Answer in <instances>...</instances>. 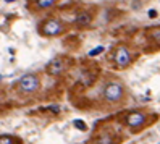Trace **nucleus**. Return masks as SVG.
<instances>
[{
    "instance_id": "2",
    "label": "nucleus",
    "mask_w": 160,
    "mask_h": 144,
    "mask_svg": "<svg viewBox=\"0 0 160 144\" xmlns=\"http://www.w3.org/2000/svg\"><path fill=\"white\" fill-rule=\"evenodd\" d=\"M39 31L42 36L45 37H55V36H60L65 31V23L58 18H47L44 23H41Z\"/></svg>"
},
{
    "instance_id": "13",
    "label": "nucleus",
    "mask_w": 160,
    "mask_h": 144,
    "mask_svg": "<svg viewBox=\"0 0 160 144\" xmlns=\"http://www.w3.org/2000/svg\"><path fill=\"white\" fill-rule=\"evenodd\" d=\"M103 52V47L100 45V47H96V49H92L91 52H89V57H96V55H99V54H102Z\"/></svg>"
},
{
    "instance_id": "7",
    "label": "nucleus",
    "mask_w": 160,
    "mask_h": 144,
    "mask_svg": "<svg viewBox=\"0 0 160 144\" xmlns=\"http://www.w3.org/2000/svg\"><path fill=\"white\" fill-rule=\"evenodd\" d=\"M74 26H78V28H86L92 23V15L89 12H79L76 16H74Z\"/></svg>"
},
{
    "instance_id": "11",
    "label": "nucleus",
    "mask_w": 160,
    "mask_h": 144,
    "mask_svg": "<svg viewBox=\"0 0 160 144\" xmlns=\"http://www.w3.org/2000/svg\"><path fill=\"white\" fill-rule=\"evenodd\" d=\"M0 144H15V139L12 136H0Z\"/></svg>"
},
{
    "instance_id": "1",
    "label": "nucleus",
    "mask_w": 160,
    "mask_h": 144,
    "mask_svg": "<svg viewBox=\"0 0 160 144\" xmlns=\"http://www.w3.org/2000/svg\"><path fill=\"white\" fill-rule=\"evenodd\" d=\"M125 97V88L118 81H112L103 88V100L108 104H118Z\"/></svg>"
},
{
    "instance_id": "6",
    "label": "nucleus",
    "mask_w": 160,
    "mask_h": 144,
    "mask_svg": "<svg viewBox=\"0 0 160 144\" xmlns=\"http://www.w3.org/2000/svg\"><path fill=\"white\" fill-rule=\"evenodd\" d=\"M65 66H67L65 65V60L60 59V57H57V59H53L49 65H47V73L52 75V76H58L60 73H63Z\"/></svg>"
},
{
    "instance_id": "14",
    "label": "nucleus",
    "mask_w": 160,
    "mask_h": 144,
    "mask_svg": "<svg viewBox=\"0 0 160 144\" xmlns=\"http://www.w3.org/2000/svg\"><path fill=\"white\" fill-rule=\"evenodd\" d=\"M149 16H150V18H155V16H157V12H155V10H150V12H149Z\"/></svg>"
},
{
    "instance_id": "12",
    "label": "nucleus",
    "mask_w": 160,
    "mask_h": 144,
    "mask_svg": "<svg viewBox=\"0 0 160 144\" xmlns=\"http://www.w3.org/2000/svg\"><path fill=\"white\" fill-rule=\"evenodd\" d=\"M74 126H76L78 130H81V131H86V123L84 121H81V120H74Z\"/></svg>"
},
{
    "instance_id": "9",
    "label": "nucleus",
    "mask_w": 160,
    "mask_h": 144,
    "mask_svg": "<svg viewBox=\"0 0 160 144\" xmlns=\"http://www.w3.org/2000/svg\"><path fill=\"white\" fill-rule=\"evenodd\" d=\"M96 144H115V139H113V136H112L110 133H103V134H100V136L97 138Z\"/></svg>"
},
{
    "instance_id": "15",
    "label": "nucleus",
    "mask_w": 160,
    "mask_h": 144,
    "mask_svg": "<svg viewBox=\"0 0 160 144\" xmlns=\"http://www.w3.org/2000/svg\"><path fill=\"white\" fill-rule=\"evenodd\" d=\"M5 2H7V3H12V2H15V0H5Z\"/></svg>"
},
{
    "instance_id": "8",
    "label": "nucleus",
    "mask_w": 160,
    "mask_h": 144,
    "mask_svg": "<svg viewBox=\"0 0 160 144\" xmlns=\"http://www.w3.org/2000/svg\"><path fill=\"white\" fill-rule=\"evenodd\" d=\"M36 2V7L41 8V10H47V8H52L58 0H34Z\"/></svg>"
},
{
    "instance_id": "10",
    "label": "nucleus",
    "mask_w": 160,
    "mask_h": 144,
    "mask_svg": "<svg viewBox=\"0 0 160 144\" xmlns=\"http://www.w3.org/2000/svg\"><path fill=\"white\" fill-rule=\"evenodd\" d=\"M149 37L152 41H155V42L160 44V28H154V29H150L149 31Z\"/></svg>"
},
{
    "instance_id": "4",
    "label": "nucleus",
    "mask_w": 160,
    "mask_h": 144,
    "mask_svg": "<svg viewBox=\"0 0 160 144\" xmlns=\"http://www.w3.org/2000/svg\"><path fill=\"white\" fill-rule=\"evenodd\" d=\"M131 62H133L131 49L128 45H125V44L118 45L115 49V52H113V63H115V66H118V68H128V66L131 65Z\"/></svg>"
},
{
    "instance_id": "5",
    "label": "nucleus",
    "mask_w": 160,
    "mask_h": 144,
    "mask_svg": "<svg viewBox=\"0 0 160 144\" xmlns=\"http://www.w3.org/2000/svg\"><path fill=\"white\" fill-rule=\"evenodd\" d=\"M147 121V113L141 112V110H134V112H129L125 118V123L128 125L129 128L138 130V128H142Z\"/></svg>"
},
{
    "instance_id": "3",
    "label": "nucleus",
    "mask_w": 160,
    "mask_h": 144,
    "mask_svg": "<svg viewBox=\"0 0 160 144\" xmlns=\"http://www.w3.org/2000/svg\"><path fill=\"white\" fill-rule=\"evenodd\" d=\"M39 88H41V81L37 78V75H32V73L24 75L16 84L18 92H21V94H32Z\"/></svg>"
}]
</instances>
